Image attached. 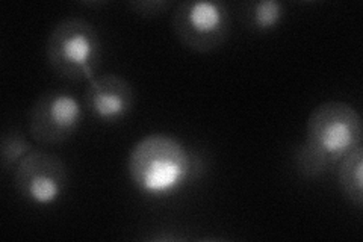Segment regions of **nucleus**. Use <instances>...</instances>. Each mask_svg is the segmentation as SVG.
Here are the masks:
<instances>
[{
	"instance_id": "nucleus-2",
	"label": "nucleus",
	"mask_w": 363,
	"mask_h": 242,
	"mask_svg": "<svg viewBox=\"0 0 363 242\" xmlns=\"http://www.w3.org/2000/svg\"><path fill=\"white\" fill-rule=\"evenodd\" d=\"M104 56V43L93 23L68 17L56 23L45 43V57L56 76L85 82L96 76Z\"/></svg>"
},
{
	"instance_id": "nucleus-9",
	"label": "nucleus",
	"mask_w": 363,
	"mask_h": 242,
	"mask_svg": "<svg viewBox=\"0 0 363 242\" xmlns=\"http://www.w3.org/2000/svg\"><path fill=\"white\" fill-rule=\"evenodd\" d=\"M285 17V5L276 0H260L250 4L247 9V23L255 32L268 33L276 31Z\"/></svg>"
},
{
	"instance_id": "nucleus-7",
	"label": "nucleus",
	"mask_w": 363,
	"mask_h": 242,
	"mask_svg": "<svg viewBox=\"0 0 363 242\" xmlns=\"http://www.w3.org/2000/svg\"><path fill=\"white\" fill-rule=\"evenodd\" d=\"M135 88L116 73L94 76L85 91V108L100 123L113 124L129 117L135 108Z\"/></svg>"
},
{
	"instance_id": "nucleus-4",
	"label": "nucleus",
	"mask_w": 363,
	"mask_h": 242,
	"mask_svg": "<svg viewBox=\"0 0 363 242\" xmlns=\"http://www.w3.org/2000/svg\"><path fill=\"white\" fill-rule=\"evenodd\" d=\"M173 29L185 48L209 53L217 50L229 38L230 14L221 2L188 0L176 6Z\"/></svg>"
},
{
	"instance_id": "nucleus-8",
	"label": "nucleus",
	"mask_w": 363,
	"mask_h": 242,
	"mask_svg": "<svg viewBox=\"0 0 363 242\" xmlns=\"http://www.w3.org/2000/svg\"><path fill=\"white\" fill-rule=\"evenodd\" d=\"M337 179L344 197L362 209L363 206V147L354 148L353 152L339 160Z\"/></svg>"
},
{
	"instance_id": "nucleus-11",
	"label": "nucleus",
	"mask_w": 363,
	"mask_h": 242,
	"mask_svg": "<svg viewBox=\"0 0 363 242\" xmlns=\"http://www.w3.org/2000/svg\"><path fill=\"white\" fill-rule=\"evenodd\" d=\"M169 2L167 0H140V2H130L129 8L135 14H138L145 18H153L164 14L169 8Z\"/></svg>"
},
{
	"instance_id": "nucleus-5",
	"label": "nucleus",
	"mask_w": 363,
	"mask_h": 242,
	"mask_svg": "<svg viewBox=\"0 0 363 242\" xmlns=\"http://www.w3.org/2000/svg\"><path fill=\"white\" fill-rule=\"evenodd\" d=\"M81 101L64 91H45L30 108L29 135L44 147H56L76 135L82 124Z\"/></svg>"
},
{
	"instance_id": "nucleus-3",
	"label": "nucleus",
	"mask_w": 363,
	"mask_h": 242,
	"mask_svg": "<svg viewBox=\"0 0 363 242\" xmlns=\"http://www.w3.org/2000/svg\"><path fill=\"white\" fill-rule=\"evenodd\" d=\"M363 121L350 103L332 100L318 105L306 126L304 148L330 168L362 145Z\"/></svg>"
},
{
	"instance_id": "nucleus-6",
	"label": "nucleus",
	"mask_w": 363,
	"mask_h": 242,
	"mask_svg": "<svg viewBox=\"0 0 363 242\" xmlns=\"http://www.w3.org/2000/svg\"><path fill=\"white\" fill-rule=\"evenodd\" d=\"M14 183L20 197L33 206L58 203L68 187V170L56 155L35 150L21 160L14 171Z\"/></svg>"
},
{
	"instance_id": "nucleus-1",
	"label": "nucleus",
	"mask_w": 363,
	"mask_h": 242,
	"mask_svg": "<svg viewBox=\"0 0 363 242\" xmlns=\"http://www.w3.org/2000/svg\"><path fill=\"white\" fill-rule=\"evenodd\" d=\"M129 177L147 194H167L179 188L191 172V156L176 138L147 135L136 143L128 159Z\"/></svg>"
},
{
	"instance_id": "nucleus-10",
	"label": "nucleus",
	"mask_w": 363,
	"mask_h": 242,
	"mask_svg": "<svg viewBox=\"0 0 363 242\" xmlns=\"http://www.w3.org/2000/svg\"><path fill=\"white\" fill-rule=\"evenodd\" d=\"M33 150L32 143L17 129H11L2 135L0 160L5 172L16 171L18 164Z\"/></svg>"
}]
</instances>
